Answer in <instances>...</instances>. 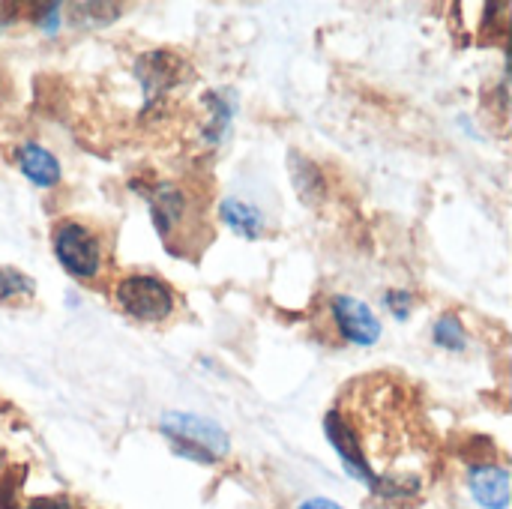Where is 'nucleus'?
Wrapping results in <instances>:
<instances>
[{"mask_svg":"<svg viewBox=\"0 0 512 509\" xmlns=\"http://www.w3.org/2000/svg\"><path fill=\"white\" fill-rule=\"evenodd\" d=\"M162 432L171 438L174 450L180 456L192 459V462L216 465L231 450L228 435L213 420H204V417H195V414H165L162 417Z\"/></svg>","mask_w":512,"mask_h":509,"instance_id":"nucleus-1","label":"nucleus"},{"mask_svg":"<svg viewBox=\"0 0 512 509\" xmlns=\"http://www.w3.org/2000/svg\"><path fill=\"white\" fill-rule=\"evenodd\" d=\"M54 252H57L60 264L78 279H90L99 273L102 246H99L96 234L81 222H63L54 228Z\"/></svg>","mask_w":512,"mask_h":509,"instance_id":"nucleus-2","label":"nucleus"},{"mask_svg":"<svg viewBox=\"0 0 512 509\" xmlns=\"http://www.w3.org/2000/svg\"><path fill=\"white\" fill-rule=\"evenodd\" d=\"M117 303L138 321H162L174 309V294L156 276H126L117 285Z\"/></svg>","mask_w":512,"mask_h":509,"instance_id":"nucleus-3","label":"nucleus"},{"mask_svg":"<svg viewBox=\"0 0 512 509\" xmlns=\"http://www.w3.org/2000/svg\"><path fill=\"white\" fill-rule=\"evenodd\" d=\"M333 318H336L342 336L354 345H375L381 336V324H378L375 312L354 297H336Z\"/></svg>","mask_w":512,"mask_h":509,"instance_id":"nucleus-4","label":"nucleus"},{"mask_svg":"<svg viewBox=\"0 0 512 509\" xmlns=\"http://www.w3.org/2000/svg\"><path fill=\"white\" fill-rule=\"evenodd\" d=\"M471 492L486 509H507L510 504V474L498 465H474L468 474Z\"/></svg>","mask_w":512,"mask_h":509,"instance_id":"nucleus-5","label":"nucleus"},{"mask_svg":"<svg viewBox=\"0 0 512 509\" xmlns=\"http://www.w3.org/2000/svg\"><path fill=\"white\" fill-rule=\"evenodd\" d=\"M18 165H21L24 177L33 180L36 186H45L48 189V186H57V180H60L57 159L45 147H39V144H24L18 150Z\"/></svg>","mask_w":512,"mask_h":509,"instance_id":"nucleus-6","label":"nucleus"},{"mask_svg":"<svg viewBox=\"0 0 512 509\" xmlns=\"http://www.w3.org/2000/svg\"><path fill=\"white\" fill-rule=\"evenodd\" d=\"M222 219H225V225H228L231 231H237V234H243V237H255V234L264 228L261 213H258L252 204L237 201V198H228V201L222 204Z\"/></svg>","mask_w":512,"mask_h":509,"instance_id":"nucleus-7","label":"nucleus"},{"mask_svg":"<svg viewBox=\"0 0 512 509\" xmlns=\"http://www.w3.org/2000/svg\"><path fill=\"white\" fill-rule=\"evenodd\" d=\"M435 342L447 351H465L468 339H465V327L456 315H444L435 324Z\"/></svg>","mask_w":512,"mask_h":509,"instance_id":"nucleus-8","label":"nucleus"},{"mask_svg":"<svg viewBox=\"0 0 512 509\" xmlns=\"http://www.w3.org/2000/svg\"><path fill=\"white\" fill-rule=\"evenodd\" d=\"M36 291L33 279L12 270V267H0V303L12 300V297H30Z\"/></svg>","mask_w":512,"mask_h":509,"instance_id":"nucleus-9","label":"nucleus"},{"mask_svg":"<svg viewBox=\"0 0 512 509\" xmlns=\"http://www.w3.org/2000/svg\"><path fill=\"white\" fill-rule=\"evenodd\" d=\"M27 509H75L69 501H63V498H36V501H30Z\"/></svg>","mask_w":512,"mask_h":509,"instance_id":"nucleus-10","label":"nucleus"},{"mask_svg":"<svg viewBox=\"0 0 512 509\" xmlns=\"http://www.w3.org/2000/svg\"><path fill=\"white\" fill-rule=\"evenodd\" d=\"M387 300H390V309H396L399 318H408V306H411V303H408V300H411L408 294H390Z\"/></svg>","mask_w":512,"mask_h":509,"instance_id":"nucleus-11","label":"nucleus"},{"mask_svg":"<svg viewBox=\"0 0 512 509\" xmlns=\"http://www.w3.org/2000/svg\"><path fill=\"white\" fill-rule=\"evenodd\" d=\"M300 509H342L339 504H333V501H327V498H312V501H306Z\"/></svg>","mask_w":512,"mask_h":509,"instance_id":"nucleus-12","label":"nucleus"},{"mask_svg":"<svg viewBox=\"0 0 512 509\" xmlns=\"http://www.w3.org/2000/svg\"><path fill=\"white\" fill-rule=\"evenodd\" d=\"M0 462H3V456H0Z\"/></svg>","mask_w":512,"mask_h":509,"instance_id":"nucleus-13","label":"nucleus"}]
</instances>
